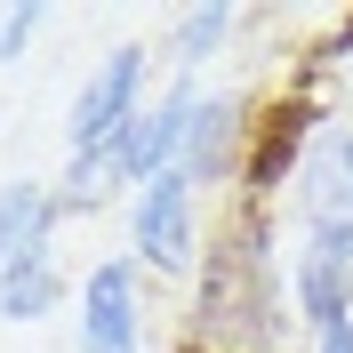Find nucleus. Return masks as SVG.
Instances as JSON below:
<instances>
[{
  "instance_id": "obj_2",
  "label": "nucleus",
  "mask_w": 353,
  "mask_h": 353,
  "mask_svg": "<svg viewBox=\"0 0 353 353\" xmlns=\"http://www.w3.org/2000/svg\"><path fill=\"white\" fill-rule=\"evenodd\" d=\"M129 257L145 265V281H193L201 273L209 233H201V193H193L185 169L153 176V185L129 201Z\"/></svg>"
},
{
  "instance_id": "obj_10",
  "label": "nucleus",
  "mask_w": 353,
  "mask_h": 353,
  "mask_svg": "<svg viewBox=\"0 0 353 353\" xmlns=\"http://www.w3.org/2000/svg\"><path fill=\"white\" fill-rule=\"evenodd\" d=\"M241 8H225V0H201V8H176L169 17V48H161V57H169V72H209L225 57V48H233V32H241Z\"/></svg>"
},
{
  "instance_id": "obj_5",
  "label": "nucleus",
  "mask_w": 353,
  "mask_h": 353,
  "mask_svg": "<svg viewBox=\"0 0 353 353\" xmlns=\"http://www.w3.org/2000/svg\"><path fill=\"white\" fill-rule=\"evenodd\" d=\"M289 313L313 337L353 321V225H297V249H289Z\"/></svg>"
},
{
  "instance_id": "obj_8",
  "label": "nucleus",
  "mask_w": 353,
  "mask_h": 353,
  "mask_svg": "<svg viewBox=\"0 0 353 353\" xmlns=\"http://www.w3.org/2000/svg\"><path fill=\"white\" fill-rule=\"evenodd\" d=\"M289 193H297V225H353V121H321Z\"/></svg>"
},
{
  "instance_id": "obj_6",
  "label": "nucleus",
  "mask_w": 353,
  "mask_h": 353,
  "mask_svg": "<svg viewBox=\"0 0 353 353\" xmlns=\"http://www.w3.org/2000/svg\"><path fill=\"white\" fill-rule=\"evenodd\" d=\"M321 121H330V112L313 105L305 88H273V97H257V129H249V169H241V201L273 209L281 176H297V161H305V145L321 137Z\"/></svg>"
},
{
  "instance_id": "obj_1",
  "label": "nucleus",
  "mask_w": 353,
  "mask_h": 353,
  "mask_svg": "<svg viewBox=\"0 0 353 353\" xmlns=\"http://www.w3.org/2000/svg\"><path fill=\"white\" fill-rule=\"evenodd\" d=\"M289 345V273L273 257V209L241 201L217 217V241L193 273L176 353H281Z\"/></svg>"
},
{
  "instance_id": "obj_14",
  "label": "nucleus",
  "mask_w": 353,
  "mask_h": 353,
  "mask_svg": "<svg viewBox=\"0 0 353 353\" xmlns=\"http://www.w3.org/2000/svg\"><path fill=\"white\" fill-rule=\"evenodd\" d=\"M313 353H353V321H345V330H321V337H313Z\"/></svg>"
},
{
  "instance_id": "obj_4",
  "label": "nucleus",
  "mask_w": 353,
  "mask_h": 353,
  "mask_svg": "<svg viewBox=\"0 0 353 353\" xmlns=\"http://www.w3.org/2000/svg\"><path fill=\"white\" fill-rule=\"evenodd\" d=\"M145 313H153L145 265L129 249L97 257L81 273V297H72V353H145Z\"/></svg>"
},
{
  "instance_id": "obj_3",
  "label": "nucleus",
  "mask_w": 353,
  "mask_h": 353,
  "mask_svg": "<svg viewBox=\"0 0 353 353\" xmlns=\"http://www.w3.org/2000/svg\"><path fill=\"white\" fill-rule=\"evenodd\" d=\"M145 81H153V48L145 41H112L88 65V81L72 88V105H65V153H105L112 137L145 112Z\"/></svg>"
},
{
  "instance_id": "obj_7",
  "label": "nucleus",
  "mask_w": 353,
  "mask_h": 353,
  "mask_svg": "<svg viewBox=\"0 0 353 353\" xmlns=\"http://www.w3.org/2000/svg\"><path fill=\"white\" fill-rule=\"evenodd\" d=\"M249 129H257V97H241V88H209V97H201L193 137H185V161H176V169L193 176V193L241 185V169H249Z\"/></svg>"
},
{
  "instance_id": "obj_12",
  "label": "nucleus",
  "mask_w": 353,
  "mask_h": 353,
  "mask_svg": "<svg viewBox=\"0 0 353 353\" xmlns=\"http://www.w3.org/2000/svg\"><path fill=\"white\" fill-rule=\"evenodd\" d=\"M105 201H121V193H112L105 153H65V176H57V209H65V217H97Z\"/></svg>"
},
{
  "instance_id": "obj_9",
  "label": "nucleus",
  "mask_w": 353,
  "mask_h": 353,
  "mask_svg": "<svg viewBox=\"0 0 353 353\" xmlns=\"http://www.w3.org/2000/svg\"><path fill=\"white\" fill-rule=\"evenodd\" d=\"M57 225H65L57 185H41V176H8V185H0V281H17L24 265L57 257Z\"/></svg>"
},
{
  "instance_id": "obj_11",
  "label": "nucleus",
  "mask_w": 353,
  "mask_h": 353,
  "mask_svg": "<svg viewBox=\"0 0 353 353\" xmlns=\"http://www.w3.org/2000/svg\"><path fill=\"white\" fill-rule=\"evenodd\" d=\"M72 297H81V273H72L65 257H41V265H24L17 281H0V321H8V330H32L48 313H65Z\"/></svg>"
},
{
  "instance_id": "obj_13",
  "label": "nucleus",
  "mask_w": 353,
  "mask_h": 353,
  "mask_svg": "<svg viewBox=\"0 0 353 353\" xmlns=\"http://www.w3.org/2000/svg\"><path fill=\"white\" fill-rule=\"evenodd\" d=\"M41 24H48L41 0H8L0 8V65H24V48L41 41Z\"/></svg>"
}]
</instances>
